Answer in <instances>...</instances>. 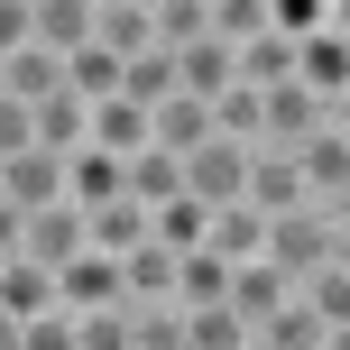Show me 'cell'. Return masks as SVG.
<instances>
[{"mask_svg": "<svg viewBox=\"0 0 350 350\" xmlns=\"http://www.w3.org/2000/svg\"><path fill=\"white\" fill-rule=\"evenodd\" d=\"M18 148H28V111H18V102H0V166H10Z\"/></svg>", "mask_w": 350, "mask_h": 350, "instance_id": "obj_25", "label": "cell"}, {"mask_svg": "<svg viewBox=\"0 0 350 350\" xmlns=\"http://www.w3.org/2000/svg\"><path fill=\"white\" fill-rule=\"evenodd\" d=\"M120 304H175V258H166L157 240L120 258Z\"/></svg>", "mask_w": 350, "mask_h": 350, "instance_id": "obj_16", "label": "cell"}, {"mask_svg": "<svg viewBox=\"0 0 350 350\" xmlns=\"http://www.w3.org/2000/svg\"><path fill=\"white\" fill-rule=\"evenodd\" d=\"M65 203H74V212L120 203V157H102V148H74V157H65Z\"/></svg>", "mask_w": 350, "mask_h": 350, "instance_id": "obj_15", "label": "cell"}, {"mask_svg": "<svg viewBox=\"0 0 350 350\" xmlns=\"http://www.w3.org/2000/svg\"><path fill=\"white\" fill-rule=\"evenodd\" d=\"M258 350H350V332H332V323H314V304L286 295L277 314L258 323Z\"/></svg>", "mask_w": 350, "mask_h": 350, "instance_id": "obj_11", "label": "cell"}, {"mask_svg": "<svg viewBox=\"0 0 350 350\" xmlns=\"http://www.w3.org/2000/svg\"><path fill=\"white\" fill-rule=\"evenodd\" d=\"M221 295H230V267L203 258V249H185V258H175V314H212Z\"/></svg>", "mask_w": 350, "mask_h": 350, "instance_id": "obj_18", "label": "cell"}, {"mask_svg": "<svg viewBox=\"0 0 350 350\" xmlns=\"http://www.w3.org/2000/svg\"><path fill=\"white\" fill-rule=\"evenodd\" d=\"M92 46H102L111 65L157 55V18H148V0H92Z\"/></svg>", "mask_w": 350, "mask_h": 350, "instance_id": "obj_9", "label": "cell"}, {"mask_svg": "<svg viewBox=\"0 0 350 350\" xmlns=\"http://www.w3.org/2000/svg\"><path fill=\"white\" fill-rule=\"evenodd\" d=\"M37 314H55V277L28 258H0V323H37Z\"/></svg>", "mask_w": 350, "mask_h": 350, "instance_id": "obj_14", "label": "cell"}, {"mask_svg": "<svg viewBox=\"0 0 350 350\" xmlns=\"http://www.w3.org/2000/svg\"><path fill=\"white\" fill-rule=\"evenodd\" d=\"M323 120H350V111H323L314 92H295V83H277V92H258V148H277V157H295V148L314 139Z\"/></svg>", "mask_w": 350, "mask_h": 350, "instance_id": "obj_4", "label": "cell"}, {"mask_svg": "<svg viewBox=\"0 0 350 350\" xmlns=\"http://www.w3.org/2000/svg\"><path fill=\"white\" fill-rule=\"evenodd\" d=\"M295 304H314V323L350 332V258H341V267H314V277L295 286Z\"/></svg>", "mask_w": 350, "mask_h": 350, "instance_id": "obj_19", "label": "cell"}, {"mask_svg": "<svg viewBox=\"0 0 350 350\" xmlns=\"http://www.w3.org/2000/svg\"><path fill=\"white\" fill-rule=\"evenodd\" d=\"M18 350H74V323H65V314H37V323H18Z\"/></svg>", "mask_w": 350, "mask_h": 350, "instance_id": "obj_23", "label": "cell"}, {"mask_svg": "<svg viewBox=\"0 0 350 350\" xmlns=\"http://www.w3.org/2000/svg\"><path fill=\"white\" fill-rule=\"evenodd\" d=\"M249 350H258V341H249Z\"/></svg>", "mask_w": 350, "mask_h": 350, "instance_id": "obj_28", "label": "cell"}, {"mask_svg": "<svg viewBox=\"0 0 350 350\" xmlns=\"http://www.w3.org/2000/svg\"><path fill=\"white\" fill-rule=\"evenodd\" d=\"M341 258H350V221H323V212H286L258 240V267H277L286 286H304L314 267H341Z\"/></svg>", "mask_w": 350, "mask_h": 350, "instance_id": "obj_1", "label": "cell"}, {"mask_svg": "<svg viewBox=\"0 0 350 350\" xmlns=\"http://www.w3.org/2000/svg\"><path fill=\"white\" fill-rule=\"evenodd\" d=\"M28 46L37 55H83L92 46V0H28Z\"/></svg>", "mask_w": 350, "mask_h": 350, "instance_id": "obj_10", "label": "cell"}, {"mask_svg": "<svg viewBox=\"0 0 350 350\" xmlns=\"http://www.w3.org/2000/svg\"><path fill=\"white\" fill-rule=\"evenodd\" d=\"M249 157H258V148L203 139V148L185 157V203H193V212H230V203H240V185H249Z\"/></svg>", "mask_w": 350, "mask_h": 350, "instance_id": "obj_3", "label": "cell"}, {"mask_svg": "<svg viewBox=\"0 0 350 350\" xmlns=\"http://www.w3.org/2000/svg\"><path fill=\"white\" fill-rule=\"evenodd\" d=\"M258 240H267V221L258 212H203V258H221V267H258Z\"/></svg>", "mask_w": 350, "mask_h": 350, "instance_id": "obj_12", "label": "cell"}, {"mask_svg": "<svg viewBox=\"0 0 350 350\" xmlns=\"http://www.w3.org/2000/svg\"><path fill=\"white\" fill-rule=\"evenodd\" d=\"M0 203L28 221V212H46V203H65V157H46V148H18L10 166H0Z\"/></svg>", "mask_w": 350, "mask_h": 350, "instance_id": "obj_7", "label": "cell"}, {"mask_svg": "<svg viewBox=\"0 0 350 350\" xmlns=\"http://www.w3.org/2000/svg\"><path fill=\"white\" fill-rule=\"evenodd\" d=\"M258 332H249L230 304H212V314H185V350H249Z\"/></svg>", "mask_w": 350, "mask_h": 350, "instance_id": "obj_21", "label": "cell"}, {"mask_svg": "<svg viewBox=\"0 0 350 350\" xmlns=\"http://www.w3.org/2000/svg\"><path fill=\"white\" fill-rule=\"evenodd\" d=\"M18 258L28 267H65V258H83V212L74 203H46V212H28V221H18Z\"/></svg>", "mask_w": 350, "mask_h": 350, "instance_id": "obj_6", "label": "cell"}, {"mask_svg": "<svg viewBox=\"0 0 350 350\" xmlns=\"http://www.w3.org/2000/svg\"><path fill=\"white\" fill-rule=\"evenodd\" d=\"M129 314V350H185V314L175 304H120Z\"/></svg>", "mask_w": 350, "mask_h": 350, "instance_id": "obj_20", "label": "cell"}, {"mask_svg": "<svg viewBox=\"0 0 350 350\" xmlns=\"http://www.w3.org/2000/svg\"><path fill=\"white\" fill-rule=\"evenodd\" d=\"M203 139H212V102H185L175 92V102L148 111V148H166V157H193Z\"/></svg>", "mask_w": 350, "mask_h": 350, "instance_id": "obj_13", "label": "cell"}, {"mask_svg": "<svg viewBox=\"0 0 350 350\" xmlns=\"http://www.w3.org/2000/svg\"><path fill=\"white\" fill-rule=\"evenodd\" d=\"M55 314H74V323L83 314H120V258H92V249L65 258L55 267Z\"/></svg>", "mask_w": 350, "mask_h": 350, "instance_id": "obj_5", "label": "cell"}, {"mask_svg": "<svg viewBox=\"0 0 350 350\" xmlns=\"http://www.w3.org/2000/svg\"><path fill=\"white\" fill-rule=\"evenodd\" d=\"M295 92H314L323 111H350V10L341 0L314 37H295Z\"/></svg>", "mask_w": 350, "mask_h": 350, "instance_id": "obj_2", "label": "cell"}, {"mask_svg": "<svg viewBox=\"0 0 350 350\" xmlns=\"http://www.w3.org/2000/svg\"><path fill=\"white\" fill-rule=\"evenodd\" d=\"M286 295H295V286H286V277H277V267H230V295H221V304H230V314H240V323H249V332H258V323H267V314H277V304H286Z\"/></svg>", "mask_w": 350, "mask_h": 350, "instance_id": "obj_17", "label": "cell"}, {"mask_svg": "<svg viewBox=\"0 0 350 350\" xmlns=\"http://www.w3.org/2000/svg\"><path fill=\"white\" fill-rule=\"evenodd\" d=\"M28 46V0H0V55Z\"/></svg>", "mask_w": 350, "mask_h": 350, "instance_id": "obj_24", "label": "cell"}, {"mask_svg": "<svg viewBox=\"0 0 350 350\" xmlns=\"http://www.w3.org/2000/svg\"><path fill=\"white\" fill-rule=\"evenodd\" d=\"M0 258H18V212L0 203Z\"/></svg>", "mask_w": 350, "mask_h": 350, "instance_id": "obj_26", "label": "cell"}, {"mask_svg": "<svg viewBox=\"0 0 350 350\" xmlns=\"http://www.w3.org/2000/svg\"><path fill=\"white\" fill-rule=\"evenodd\" d=\"M240 212H258V221H286V212H304V175H295V157L258 148V157H249V185H240Z\"/></svg>", "mask_w": 350, "mask_h": 350, "instance_id": "obj_8", "label": "cell"}, {"mask_svg": "<svg viewBox=\"0 0 350 350\" xmlns=\"http://www.w3.org/2000/svg\"><path fill=\"white\" fill-rule=\"evenodd\" d=\"M0 350H18V323H0Z\"/></svg>", "mask_w": 350, "mask_h": 350, "instance_id": "obj_27", "label": "cell"}, {"mask_svg": "<svg viewBox=\"0 0 350 350\" xmlns=\"http://www.w3.org/2000/svg\"><path fill=\"white\" fill-rule=\"evenodd\" d=\"M148 18H157V55H175V46L203 37V0H148Z\"/></svg>", "mask_w": 350, "mask_h": 350, "instance_id": "obj_22", "label": "cell"}]
</instances>
